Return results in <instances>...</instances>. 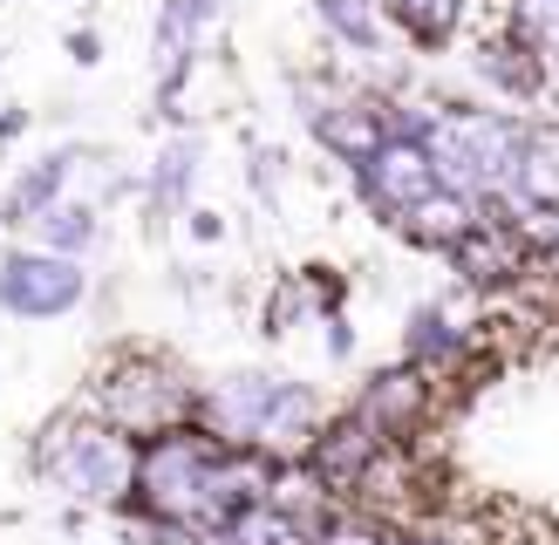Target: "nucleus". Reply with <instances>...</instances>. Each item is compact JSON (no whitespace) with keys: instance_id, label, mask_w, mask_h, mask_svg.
<instances>
[{"instance_id":"9","label":"nucleus","mask_w":559,"mask_h":545,"mask_svg":"<svg viewBox=\"0 0 559 545\" xmlns=\"http://www.w3.org/2000/svg\"><path fill=\"white\" fill-rule=\"evenodd\" d=\"M430 402H437V375H424L416 362H396V368L369 375V389L355 396V409L389 436V444H403V436L430 416Z\"/></svg>"},{"instance_id":"25","label":"nucleus","mask_w":559,"mask_h":545,"mask_svg":"<svg viewBox=\"0 0 559 545\" xmlns=\"http://www.w3.org/2000/svg\"><path fill=\"white\" fill-rule=\"evenodd\" d=\"M355 348V335H348V320L342 314H328V354H348Z\"/></svg>"},{"instance_id":"3","label":"nucleus","mask_w":559,"mask_h":545,"mask_svg":"<svg viewBox=\"0 0 559 545\" xmlns=\"http://www.w3.org/2000/svg\"><path fill=\"white\" fill-rule=\"evenodd\" d=\"M41 471L55 491H69L82 505H130L136 471H144V444L123 436L117 423H48L41 436Z\"/></svg>"},{"instance_id":"6","label":"nucleus","mask_w":559,"mask_h":545,"mask_svg":"<svg viewBox=\"0 0 559 545\" xmlns=\"http://www.w3.org/2000/svg\"><path fill=\"white\" fill-rule=\"evenodd\" d=\"M539 253H546V245H539L533 226H519L512 211H491V218H478V226H471L443 259H451L471 287H519L525 272L539 266Z\"/></svg>"},{"instance_id":"5","label":"nucleus","mask_w":559,"mask_h":545,"mask_svg":"<svg viewBox=\"0 0 559 545\" xmlns=\"http://www.w3.org/2000/svg\"><path fill=\"white\" fill-rule=\"evenodd\" d=\"M361 198H369L376 218H389V226H403V218L430 198V191H443V171H437V157L424 136H389V144L361 164Z\"/></svg>"},{"instance_id":"17","label":"nucleus","mask_w":559,"mask_h":545,"mask_svg":"<svg viewBox=\"0 0 559 545\" xmlns=\"http://www.w3.org/2000/svg\"><path fill=\"white\" fill-rule=\"evenodd\" d=\"M69 150H55V157H41L35 171H27L14 191H8V218H27V226H35V218L48 211V205H62V184H69Z\"/></svg>"},{"instance_id":"16","label":"nucleus","mask_w":559,"mask_h":545,"mask_svg":"<svg viewBox=\"0 0 559 545\" xmlns=\"http://www.w3.org/2000/svg\"><path fill=\"white\" fill-rule=\"evenodd\" d=\"M205 21H212V0H164V14H157V35H151L157 62H164V69L191 62V55H199V27H205Z\"/></svg>"},{"instance_id":"19","label":"nucleus","mask_w":559,"mask_h":545,"mask_svg":"<svg viewBox=\"0 0 559 545\" xmlns=\"http://www.w3.org/2000/svg\"><path fill=\"white\" fill-rule=\"evenodd\" d=\"M506 35H519L546 69H559V0H506Z\"/></svg>"},{"instance_id":"14","label":"nucleus","mask_w":559,"mask_h":545,"mask_svg":"<svg viewBox=\"0 0 559 545\" xmlns=\"http://www.w3.org/2000/svg\"><path fill=\"white\" fill-rule=\"evenodd\" d=\"M512 211H525V218L559 211V130H533V144H525V164H519Z\"/></svg>"},{"instance_id":"10","label":"nucleus","mask_w":559,"mask_h":545,"mask_svg":"<svg viewBox=\"0 0 559 545\" xmlns=\"http://www.w3.org/2000/svg\"><path fill=\"white\" fill-rule=\"evenodd\" d=\"M307 117H314V136L348 171H361L389 144V109H376V102H334V109H307Z\"/></svg>"},{"instance_id":"12","label":"nucleus","mask_w":559,"mask_h":545,"mask_svg":"<svg viewBox=\"0 0 559 545\" xmlns=\"http://www.w3.org/2000/svg\"><path fill=\"white\" fill-rule=\"evenodd\" d=\"M478 218H485V211H478V198H464V191L443 184V191H430V198L403 218V232H409L416 245H430V253H451V245H457L471 226H478Z\"/></svg>"},{"instance_id":"27","label":"nucleus","mask_w":559,"mask_h":545,"mask_svg":"<svg viewBox=\"0 0 559 545\" xmlns=\"http://www.w3.org/2000/svg\"><path fill=\"white\" fill-rule=\"evenodd\" d=\"M21 130H27V109H8V117H0V144H14Z\"/></svg>"},{"instance_id":"26","label":"nucleus","mask_w":559,"mask_h":545,"mask_svg":"<svg viewBox=\"0 0 559 545\" xmlns=\"http://www.w3.org/2000/svg\"><path fill=\"white\" fill-rule=\"evenodd\" d=\"M533 232H539V245H546V253L559 259V211H546V218H539V226H533Z\"/></svg>"},{"instance_id":"11","label":"nucleus","mask_w":559,"mask_h":545,"mask_svg":"<svg viewBox=\"0 0 559 545\" xmlns=\"http://www.w3.org/2000/svg\"><path fill=\"white\" fill-rule=\"evenodd\" d=\"M471 354V335L443 314V307H416L409 314V341H403V362H416L424 375H451Z\"/></svg>"},{"instance_id":"4","label":"nucleus","mask_w":559,"mask_h":545,"mask_svg":"<svg viewBox=\"0 0 559 545\" xmlns=\"http://www.w3.org/2000/svg\"><path fill=\"white\" fill-rule=\"evenodd\" d=\"M96 402H103V423H117L123 436H164V429H178L199 416V396H191V382L178 368H164L151 362V354H123L117 368H103L96 382Z\"/></svg>"},{"instance_id":"18","label":"nucleus","mask_w":559,"mask_h":545,"mask_svg":"<svg viewBox=\"0 0 559 545\" xmlns=\"http://www.w3.org/2000/svg\"><path fill=\"white\" fill-rule=\"evenodd\" d=\"M389 14H396V27L416 48H443L464 21V0H389Z\"/></svg>"},{"instance_id":"13","label":"nucleus","mask_w":559,"mask_h":545,"mask_svg":"<svg viewBox=\"0 0 559 545\" xmlns=\"http://www.w3.org/2000/svg\"><path fill=\"white\" fill-rule=\"evenodd\" d=\"M199 545H314V525H307V518H294L280 498H266V505H246L233 525H218V532L199 538Z\"/></svg>"},{"instance_id":"24","label":"nucleus","mask_w":559,"mask_h":545,"mask_svg":"<svg viewBox=\"0 0 559 545\" xmlns=\"http://www.w3.org/2000/svg\"><path fill=\"white\" fill-rule=\"evenodd\" d=\"M69 55H75V62H103V35H90V27H75V35H69Z\"/></svg>"},{"instance_id":"21","label":"nucleus","mask_w":559,"mask_h":545,"mask_svg":"<svg viewBox=\"0 0 559 545\" xmlns=\"http://www.w3.org/2000/svg\"><path fill=\"white\" fill-rule=\"evenodd\" d=\"M35 232H41V253L75 259L82 245L96 239V211H90V205H48V211L35 218Z\"/></svg>"},{"instance_id":"2","label":"nucleus","mask_w":559,"mask_h":545,"mask_svg":"<svg viewBox=\"0 0 559 545\" xmlns=\"http://www.w3.org/2000/svg\"><path fill=\"white\" fill-rule=\"evenodd\" d=\"M205 429H218L226 444H260L273 457H287L300 436L314 444L321 402L294 375H233L205 396Z\"/></svg>"},{"instance_id":"29","label":"nucleus","mask_w":559,"mask_h":545,"mask_svg":"<svg viewBox=\"0 0 559 545\" xmlns=\"http://www.w3.org/2000/svg\"><path fill=\"white\" fill-rule=\"evenodd\" d=\"M0 211H8V205H0Z\"/></svg>"},{"instance_id":"20","label":"nucleus","mask_w":559,"mask_h":545,"mask_svg":"<svg viewBox=\"0 0 559 545\" xmlns=\"http://www.w3.org/2000/svg\"><path fill=\"white\" fill-rule=\"evenodd\" d=\"M191 178H199V144H191V136H178V144L157 157V171H151V211H157V218H171V211L185 205Z\"/></svg>"},{"instance_id":"28","label":"nucleus","mask_w":559,"mask_h":545,"mask_svg":"<svg viewBox=\"0 0 559 545\" xmlns=\"http://www.w3.org/2000/svg\"><path fill=\"white\" fill-rule=\"evenodd\" d=\"M396 545H443V538H396Z\"/></svg>"},{"instance_id":"22","label":"nucleus","mask_w":559,"mask_h":545,"mask_svg":"<svg viewBox=\"0 0 559 545\" xmlns=\"http://www.w3.org/2000/svg\"><path fill=\"white\" fill-rule=\"evenodd\" d=\"M321 21H328V35H342L348 48H376V14H369V0H314Z\"/></svg>"},{"instance_id":"15","label":"nucleus","mask_w":559,"mask_h":545,"mask_svg":"<svg viewBox=\"0 0 559 545\" xmlns=\"http://www.w3.org/2000/svg\"><path fill=\"white\" fill-rule=\"evenodd\" d=\"M478 75H485V82H498L506 96H546V82H552V69H546V62H539V55L525 48L519 35L485 41V48H478Z\"/></svg>"},{"instance_id":"8","label":"nucleus","mask_w":559,"mask_h":545,"mask_svg":"<svg viewBox=\"0 0 559 545\" xmlns=\"http://www.w3.org/2000/svg\"><path fill=\"white\" fill-rule=\"evenodd\" d=\"M82 266L62 253H8L0 259V307L14 320H55L82 300Z\"/></svg>"},{"instance_id":"7","label":"nucleus","mask_w":559,"mask_h":545,"mask_svg":"<svg viewBox=\"0 0 559 545\" xmlns=\"http://www.w3.org/2000/svg\"><path fill=\"white\" fill-rule=\"evenodd\" d=\"M396 450L389 436L361 416V409H342L334 423L314 429V444H307V477H314L321 491H369L376 463Z\"/></svg>"},{"instance_id":"1","label":"nucleus","mask_w":559,"mask_h":545,"mask_svg":"<svg viewBox=\"0 0 559 545\" xmlns=\"http://www.w3.org/2000/svg\"><path fill=\"white\" fill-rule=\"evenodd\" d=\"M424 144H430V157H437V171H443L451 191L512 205L525 144H533V123L506 117V109H437Z\"/></svg>"},{"instance_id":"23","label":"nucleus","mask_w":559,"mask_h":545,"mask_svg":"<svg viewBox=\"0 0 559 545\" xmlns=\"http://www.w3.org/2000/svg\"><path fill=\"white\" fill-rule=\"evenodd\" d=\"M314 545H396V538L376 532V525H361V518H328V525L314 532Z\"/></svg>"}]
</instances>
